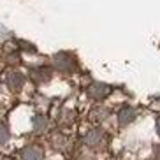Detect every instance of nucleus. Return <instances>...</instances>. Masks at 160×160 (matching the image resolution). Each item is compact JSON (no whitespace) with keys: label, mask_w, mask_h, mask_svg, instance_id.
<instances>
[{"label":"nucleus","mask_w":160,"mask_h":160,"mask_svg":"<svg viewBox=\"0 0 160 160\" xmlns=\"http://www.w3.org/2000/svg\"><path fill=\"white\" fill-rule=\"evenodd\" d=\"M21 160H42V150L37 146H27L21 151Z\"/></svg>","instance_id":"f257e3e1"},{"label":"nucleus","mask_w":160,"mask_h":160,"mask_svg":"<svg viewBox=\"0 0 160 160\" xmlns=\"http://www.w3.org/2000/svg\"><path fill=\"white\" fill-rule=\"evenodd\" d=\"M88 92H90L92 97H95V99H102V97H106V95L109 93V86L102 85V83H95V85L90 86Z\"/></svg>","instance_id":"f03ea898"},{"label":"nucleus","mask_w":160,"mask_h":160,"mask_svg":"<svg viewBox=\"0 0 160 160\" xmlns=\"http://www.w3.org/2000/svg\"><path fill=\"white\" fill-rule=\"evenodd\" d=\"M136 118V111L132 108H123L120 111V125H128Z\"/></svg>","instance_id":"7ed1b4c3"},{"label":"nucleus","mask_w":160,"mask_h":160,"mask_svg":"<svg viewBox=\"0 0 160 160\" xmlns=\"http://www.w3.org/2000/svg\"><path fill=\"white\" fill-rule=\"evenodd\" d=\"M55 65H57L58 69H62V71H69V69H72L71 60H69V57H67L65 53H60V55L55 57Z\"/></svg>","instance_id":"20e7f679"},{"label":"nucleus","mask_w":160,"mask_h":160,"mask_svg":"<svg viewBox=\"0 0 160 160\" xmlns=\"http://www.w3.org/2000/svg\"><path fill=\"white\" fill-rule=\"evenodd\" d=\"M23 81H25L23 76L19 74V72H12V74H9V78H7V85L12 90H18V88H21Z\"/></svg>","instance_id":"39448f33"},{"label":"nucleus","mask_w":160,"mask_h":160,"mask_svg":"<svg viewBox=\"0 0 160 160\" xmlns=\"http://www.w3.org/2000/svg\"><path fill=\"white\" fill-rule=\"evenodd\" d=\"M88 144H97V142L100 141V132L99 130H95V132H90L88 136H86V139H85Z\"/></svg>","instance_id":"423d86ee"},{"label":"nucleus","mask_w":160,"mask_h":160,"mask_svg":"<svg viewBox=\"0 0 160 160\" xmlns=\"http://www.w3.org/2000/svg\"><path fill=\"white\" fill-rule=\"evenodd\" d=\"M7 141H9V130H7V127L0 125V144H5Z\"/></svg>","instance_id":"0eeeda50"},{"label":"nucleus","mask_w":160,"mask_h":160,"mask_svg":"<svg viewBox=\"0 0 160 160\" xmlns=\"http://www.w3.org/2000/svg\"><path fill=\"white\" fill-rule=\"evenodd\" d=\"M33 127H35V130H42V128L46 127V120H44L42 116H37L33 120Z\"/></svg>","instance_id":"6e6552de"},{"label":"nucleus","mask_w":160,"mask_h":160,"mask_svg":"<svg viewBox=\"0 0 160 160\" xmlns=\"http://www.w3.org/2000/svg\"><path fill=\"white\" fill-rule=\"evenodd\" d=\"M157 130H158V136H160V118H158V122H157Z\"/></svg>","instance_id":"1a4fd4ad"}]
</instances>
